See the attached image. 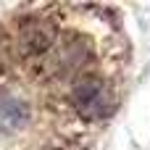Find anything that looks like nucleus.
I'll use <instances>...</instances> for the list:
<instances>
[{"label":"nucleus","instance_id":"obj_3","mask_svg":"<svg viewBox=\"0 0 150 150\" xmlns=\"http://www.w3.org/2000/svg\"><path fill=\"white\" fill-rule=\"evenodd\" d=\"M29 105L16 95H0V134L18 132L29 124Z\"/></svg>","mask_w":150,"mask_h":150},{"label":"nucleus","instance_id":"obj_2","mask_svg":"<svg viewBox=\"0 0 150 150\" xmlns=\"http://www.w3.org/2000/svg\"><path fill=\"white\" fill-rule=\"evenodd\" d=\"M55 45V24L45 16L26 18L18 26V50L24 58H37Z\"/></svg>","mask_w":150,"mask_h":150},{"label":"nucleus","instance_id":"obj_1","mask_svg":"<svg viewBox=\"0 0 150 150\" xmlns=\"http://www.w3.org/2000/svg\"><path fill=\"white\" fill-rule=\"evenodd\" d=\"M71 103H74V111L87 119V121H95V119H103L113 111V90L111 84L98 76V74H87V76H79L71 87Z\"/></svg>","mask_w":150,"mask_h":150},{"label":"nucleus","instance_id":"obj_4","mask_svg":"<svg viewBox=\"0 0 150 150\" xmlns=\"http://www.w3.org/2000/svg\"><path fill=\"white\" fill-rule=\"evenodd\" d=\"M87 55H90V50H87L84 42L69 40V42H63V45H58V47L53 50L50 71H55V74H69V71L79 69V66L87 61Z\"/></svg>","mask_w":150,"mask_h":150}]
</instances>
